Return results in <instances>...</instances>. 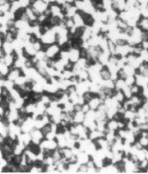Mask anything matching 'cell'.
Here are the masks:
<instances>
[{
    "mask_svg": "<svg viewBox=\"0 0 148 174\" xmlns=\"http://www.w3.org/2000/svg\"><path fill=\"white\" fill-rule=\"evenodd\" d=\"M100 76L103 81H107L111 79V73L107 65H103V68L100 71Z\"/></svg>",
    "mask_w": 148,
    "mask_h": 174,
    "instance_id": "obj_1",
    "label": "cell"
},
{
    "mask_svg": "<svg viewBox=\"0 0 148 174\" xmlns=\"http://www.w3.org/2000/svg\"><path fill=\"white\" fill-rule=\"evenodd\" d=\"M138 27L142 30H148V18H145L141 16L138 22Z\"/></svg>",
    "mask_w": 148,
    "mask_h": 174,
    "instance_id": "obj_2",
    "label": "cell"
},
{
    "mask_svg": "<svg viewBox=\"0 0 148 174\" xmlns=\"http://www.w3.org/2000/svg\"><path fill=\"white\" fill-rule=\"evenodd\" d=\"M125 84L128 86H131L136 84V77L135 75H131V76H127L125 79Z\"/></svg>",
    "mask_w": 148,
    "mask_h": 174,
    "instance_id": "obj_3",
    "label": "cell"
},
{
    "mask_svg": "<svg viewBox=\"0 0 148 174\" xmlns=\"http://www.w3.org/2000/svg\"><path fill=\"white\" fill-rule=\"evenodd\" d=\"M141 43L143 49L148 50V40H147V41H143Z\"/></svg>",
    "mask_w": 148,
    "mask_h": 174,
    "instance_id": "obj_4",
    "label": "cell"
},
{
    "mask_svg": "<svg viewBox=\"0 0 148 174\" xmlns=\"http://www.w3.org/2000/svg\"><path fill=\"white\" fill-rule=\"evenodd\" d=\"M139 6H146L148 4V0H138Z\"/></svg>",
    "mask_w": 148,
    "mask_h": 174,
    "instance_id": "obj_5",
    "label": "cell"
},
{
    "mask_svg": "<svg viewBox=\"0 0 148 174\" xmlns=\"http://www.w3.org/2000/svg\"><path fill=\"white\" fill-rule=\"evenodd\" d=\"M146 159L148 161V149H147V153H146Z\"/></svg>",
    "mask_w": 148,
    "mask_h": 174,
    "instance_id": "obj_6",
    "label": "cell"
}]
</instances>
